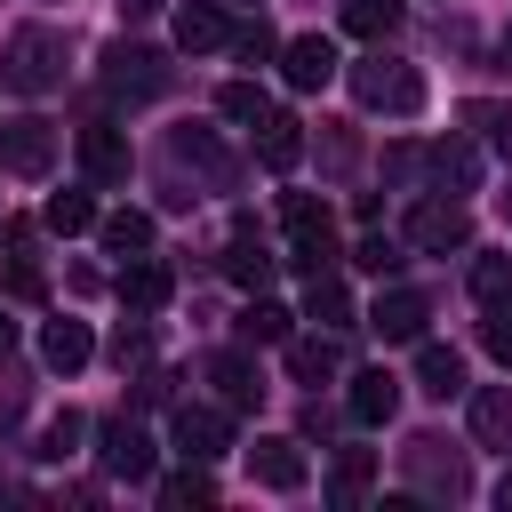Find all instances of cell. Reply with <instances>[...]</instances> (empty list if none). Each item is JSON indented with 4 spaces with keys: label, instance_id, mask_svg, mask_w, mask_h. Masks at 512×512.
Segmentation results:
<instances>
[{
    "label": "cell",
    "instance_id": "603a6c76",
    "mask_svg": "<svg viewBox=\"0 0 512 512\" xmlns=\"http://www.w3.org/2000/svg\"><path fill=\"white\" fill-rule=\"evenodd\" d=\"M464 424H472L480 448H504V456H512V392H504V384H480L472 408H464Z\"/></svg>",
    "mask_w": 512,
    "mask_h": 512
},
{
    "label": "cell",
    "instance_id": "d6986e66",
    "mask_svg": "<svg viewBox=\"0 0 512 512\" xmlns=\"http://www.w3.org/2000/svg\"><path fill=\"white\" fill-rule=\"evenodd\" d=\"M344 408H352V424H392V408H400V376L392 368H360L352 376V392H344Z\"/></svg>",
    "mask_w": 512,
    "mask_h": 512
},
{
    "label": "cell",
    "instance_id": "1f68e13d",
    "mask_svg": "<svg viewBox=\"0 0 512 512\" xmlns=\"http://www.w3.org/2000/svg\"><path fill=\"white\" fill-rule=\"evenodd\" d=\"M96 232H104V248H112V256H144V248H152V216H144V208H120V216H104Z\"/></svg>",
    "mask_w": 512,
    "mask_h": 512
},
{
    "label": "cell",
    "instance_id": "d6a6232c",
    "mask_svg": "<svg viewBox=\"0 0 512 512\" xmlns=\"http://www.w3.org/2000/svg\"><path fill=\"white\" fill-rule=\"evenodd\" d=\"M464 280H472V296H480V304H512V256H496V248H480Z\"/></svg>",
    "mask_w": 512,
    "mask_h": 512
},
{
    "label": "cell",
    "instance_id": "836d02e7",
    "mask_svg": "<svg viewBox=\"0 0 512 512\" xmlns=\"http://www.w3.org/2000/svg\"><path fill=\"white\" fill-rule=\"evenodd\" d=\"M40 224L72 240V232H88V224H96V200H88V192H48V208H40Z\"/></svg>",
    "mask_w": 512,
    "mask_h": 512
},
{
    "label": "cell",
    "instance_id": "ab89813d",
    "mask_svg": "<svg viewBox=\"0 0 512 512\" xmlns=\"http://www.w3.org/2000/svg\"><path fill=\"white\" fill-rule=\"evenodd\" d=\"M112 360H120V368H144V360H152V328H144V312L112 336Z\"/></svg>",
    "mask_w": 512,
    "mask_h": 512
},
{
    "label": "cell",
    "instance_id": "7402d4cb",
    "mask_svg": "<svg viewBox=\"0 0 512 512\" xmlns=\"http://www.w3.org/2000/svg\"><path fill=\"white\" fill-rule=\"evenodd\" d=\"M168 288H176V272H168L152 248H144V256H128V272H120V304H128V312H160V304H168Z\"/></svg>",
    "mask_w": 512,
    "mask_h": 512
},
{
    "label": "cell",
    "instance_id": "52a82bcc",
    "mask_svg": "<svg viewBox=\"0 0 512 512\" xmlns=\"http://www.w3.org/2000/svg\"><path fill=\"white\" fill-rule=\"evenodd\" d=\"M408 248H424V256L472 248V216H464V200H416V208H408Z\"/></svg>",
    "mask_w": 512,
    "mask_h": 512
},
{
    "label": "cell",
    "instance_id": "9c48e42d",
    "mask_svg": "<svg viewBox=\"0 0 512 512\" xmlns=\"http://www.w3.org/2000/svg\"><path fill=\"white\" fill-rule=\"evenodd\" d=\"M96 456H104L112 480H144V472H152V432H144L136 416H104V424H96Z\"/></svg>",
    "mask_w": 512,
    "mask_h": 512
},
{
    "label": "cell",
    "instance_id": "bcb514c9",
    "mask_svg": "<svg viewBox=\"0 0 512 512\" xmlns=\"http://www.w3.org/2000/svg\"><path fill=\"white\" fill-rule=\"evenodd\" d=\"M496 208H504V216H512V184H504V192H496Z\"/></svg>",
    "mask_w": 512,
    "mask_h": 512
},
{
    "label": "cell",
    "instance_id": "f6af8a7d",
    "mask_svg": "<svg viewBox=\"0 0 512 512\" xmlns=\"http://www.w3.org/2000/svg\"><path fill=\"white\" fill-rule=\"evenodd\" d=\"M496 504H504V512H512V472H504V480H496Z\"/></svg>",
    "mask_w": 512,
    "mask_h": 512
},
{
    "label": "cell",
    "instance_id": "f1b7e54d",
    "mask_svg": "<svg viewBox=\"0 0 512 512\" xmlns=\"http://www.w3.org/2000/svg\"><path fill=\"white\" fill-rule=\"evenodd\" d=\"M160 504H168V512H200V504H216L208 464H192V456H184V472H168V480H160Z\"/></svg>",
    "mask_w": 512,
    "mask_h": 512
},
{
    "label": "cell",
    "instance_id": "7dc6e473",
    "mask_svg": "<svg viewBox=\"0 0 512 512\" xmlns=\"http://www.w3.org/2000/svg\"><path fill=\"white\" fill-rule=\"evenodd\" d=\"M504 64H512V32H504Z\"/></svg>",
    "mask_w": 512,
    "mask_h": 512
},
{
    "label": "cell",
    "instance_id": "ffe728a7",
    "mask_svg": "<svg viewBox=\"0 0 512 512\" xmlns=\"http://www.w3.org/2000/svg\"><path fill=\"white\" fill-rule=\"evenodd\" d=\"M368 488H376V448H336V464H328V504H336V512H360Z\"/></svg>",
    "mask_w": 512,
    "mask_h": 512
},
{
    "label": "cell",
    "instance_id": "ba28073f",
    "mask_svg": "<svg viewBox=\"0 0 512 512\" xmlns=\"http://www.w3.org/2000/svg\"><path fill=\"white\" fill-rule=\"evenodd\" d=\"M168 440H176V456H192V464H216V456L232 448V416H224V408H200V400H184V408H176V424H168Z\"/></svg>",
    "mask_w": 512,
    "mask_h": 512
},
{
    "label": "cell",
    "instance_id": "d4e9b609",
    "mask_svg": "<svg viewBox=\"0 0 512 512\" xmlns=\"http://www.w3.org/2000/svg\"><path fill=\"white\" fill-rule=\"evenodd\" d=\"M88 352H96V336H88V320H48V328H40V360H48L56 376H72V368H88Z\"/></svg>",
    "mask_w": 512,
    "mask_h": 512
},
{
    "label": "cell",
    "instance_id": "5bb4252c",
    "mask_svg": "<svg viewBox=\"0 0 512 512\" xmlns=\"http://www.w3.org/2000/svg\"><path fill=\"white\" fill-rule=\"evenodd\" d=\"M208 384H216V408H256V400H264V376H256V360H248L240 344L208 352Z\"/></svg>",
    "mask_w": 512,
    "mask_h": 512
},
{
    "label": "cell",
    "instance_id": "83f0119b",
    "mask_svg": "<svg viewBox=\"0 0 512 512\" xmlns=\"http://www.w3.org/2000/svg\"><path fill=\"white\" fill-rule=\"evenodd\" d=\"M416 384H424L432 400H448V392H464V360H456L448 344H416Z\"/></svg>",
    "mask_w": 512,
    "mask_h": 512
},
{
    "label": "cell",
    "instance_id": "cb8c5ba5",
    "mask_svg": "<svg viewBox=\"0 0 512 512\" xmlns=\"http://www.w3.org/2000/svg\"><path fill=\"white\" fill-rule=\"evenodd\" d=\"M280 352H288V376H296V384H328V376L344 368V352H336V336H328V328H312V336H288Z\"/></svg>",
    "mask_w": 512,
    "mask_h": 512
},
{
    "label": "cell",
    "instance_id": "2e32d148",
    "mask_svg": "<svg viewBox=\"0 0 512 512\" xmlns=\"http://www.w3.org/2000/svg\"><path fill=\"white\" fill-rule=\"evenodd\" d=\"M280 72H288V88H328L336 80V40L328 32H296L280 48Z\"/></svg>",
    "mask_w": 512,
    "mask_h": 512
},
{
    "label": "cell",
    "instance_id": "277c9868",
    "mask_svg": "<svg viewBox=\"0 0 512 512\" xmlns=\"http://www.w3.org/2000/svg\"><path fill=\"white\" fill-rule=\"evenodd\" d=\"M400 464H408V480H416L424 496H440V504H464V496H472V464H464V448H448L440 432H416V440L400 448Z\"/></svg>",
    "mask_w": 512,
    "mask_h": 512
},
{
    "label": "cell",
    "instance_id": "8992f818",
    "mask_svg": "<svg viewBox=\"0 0 512 512\" xmlns=\"http://www.w3.org/2000/svg\"><path fill=\"white\" fill-rule=\"evenodd\" d=\"M0 168H8V176H48V168H56V120H40V112L8 120V128H0Z\"/></svg>",
    "mask_w": 512,
    "mask_h": 512
},
{
    "label": "cell",
    "instance_id": "ac0fdd59",
    "mask_svg": "<svg viewBox=\"0 0 512 512\" xmlns=\"http://www.w3.org/2000/svg\"><path fill=\"white\" fill-rule=\"evenodd\" d=\"M272 264H280V256L264 248V232L240 216V224H232V240H224V280H240V288H264V280H272Z\"/></svg>",
    "mask_w": 512,
    "mask_h": 512
},
{
    "label": "cell",
    "instance_id": "74e56055",
    "mask_svg": "<svg viewBox=\"0 0 512 512\" xmlns=\"http://www.w3.org/2000/svg\"><path fill=\"white\" fill-rule=\"evenodd\" d=\"M464 120H472V128H480V136H488L504 160H512V104H472Z\"/></svg>",
    "mask_w": 512,
    "mask_h": 512
},
{
    "label": "cell",
    "instance_id": "4dcf8cb0",
    "mask_svg": "<svg viewBox=\"0 0 512 512\" xmlns=\"http://www.w3.org/2000/svg\"><path fill=\"white\" fill-rule=\"evenodd\" d=\"M216 112H224L232 128H256V120L272 112V96H264L256 80H224V88H216Z\"/></svg>",
    "mask_w": 512,
    "mask_h": 512
},
{
    "label": "cell",
    "instance_id": "484cf974",
    "mask_svg": "<svg viewBox=\"0 0 512 512\" xmlns=\"http://www.w3.org/2000/svg\"><path fill=\"white\" fill-rule=\"evenodd\" d=\"M424 168H432V184H440L448 200H464V192L480 184V160H472V144H432V152H424Z\"/></svg>",
    "mask_w": 512,
    "mask_h": 512
},
{
    "label": "cell",
    "instance_id": "e575fe53",
    "mask_svg": "<svg viewBox=\"0 0 512 512\" xmlns=\"http://www.w3.org/2000/svg\"><path fill=\"white\" fill-rule=\"evenodd\" d=\"M80 440H88V416H72V408H64V416H48V432H40V448H32V456H40V464H64V456H80Z\"/></svg>",
    "mask_w": 512,
    "mask_h": 512
},
{
    "label": "cell",
    "instance_id": "60d3db41",
    "mask_svg": "<svg viewBox=\"0 0 512 512\" xmlns=\"http://www.w3.org/2000/svg\"><path fill=\"white\" fill-rule=\"evenodd\" d=\"M480 344L512 368V304H488V320H480Z\"/></svg>",
    "mask_w": 512,
    "mask_h": 512
},
{
    "label": "cell",
    "instance_id": "8fae6325",
    "mask_svg": "<svg viewBox=\"0 0 512 512\" xmlns=\"http://www.w3.org/2000/svg\"><path fill=\"white\" fill-rule=\"evenodd\" d=\"M72 152H80V176H88V184H128V168H136L128 136H120V128H104V120H96V128H80V136H72Z\"/></svg>",
    "mask_w": 512,
    "mask_h": 512
},
{
    "label": "cell",
    "instance_id": "8d00e7d4",
    "mask_svg": "<svg viewBox=\"0 0 512 512\" xmlns=\"http://www.w3.org/2000/svg\"><path fill=\"white\" fill-rule=\"evenodd\" d=\"M40 288H48V280H40V264L16 248V264L0 272V296H16V304H40Z\"/></svg>",
    "mask_w": 512,
    "mask_h": 512
},
{
    "label": "cell",
    "instance_id": "9a60e30c",
    "mask_svg": "<svg viewBox=\"0 0 512 512\" xmlns=\"http://www.w3.org/2000/svg\"><path fill=\"white\" fill-rule=\"evenodd\" d=\"M176 48H184V56H216V48H232V16H224L216 0H184V8H176Z\"/></svg>",
    "mask_w": 512,
    "mask_h": 512
},
{
    "label": "cell",
    "instance_id": "6da1fadb",
    "mask_svg": "<svg viewBox=\"0 0 512 512\" xmlns=\"http://www.w3.org/2000/svg\"><path fill=\"white\" fill-rule=\"evenodd\" d=\"M0 88H8V96H48V88H64V32L16 24V32L0 40Z\"/></svg>",
    "mask_w": 512,
    "mask_h": 512
},
{
    "label": "cell",
    "instance_id": "f35d334b",
    "mask_svg": "<svg viewBox=\"0 0 512 512\" xmlns=\"http://www.w3.org/2000/svg\"><path fill=\"white\" fill-rule=\"evenodd\" d=\"M352 256H360V272H376V280H392V272H400V240H384V232H368Z\"/></svg>",
    "mask_w": 512,
    "mask_h": 512
},
{
    "label": "cell",
    "instance_id": "7a4b0ae2",
    "mask_svg": "<svg viewBox=\"0 0 512 512\" xmlns=\"http://www.w3.org/2000/svg\"><path fill=\"white\" fill-rule=\"evenodd\" d=\"M352 96L368 104V112H392V120H408V112H424V72L416 64H400V56H384V40L352 64Z\"/></svg>",
    "mask_w": 512,
    "mask_h": 512
},
{
    "label": "cell",
    "instance_id": "3957f363",
    "mask_svg": "<svg viewBox=\"0 0 512 512\" xmlns=\"http://www.w3.org/2000/svg\"><path fill=\"white\" fill-rule=\"evenodd\" d=\"M168 88H176V64L160 48H144V40H112L104 48V96L112 104H152Z\"/></svg>",
    "mask_w": 512,
    "mask_h": 512
},
{
    "label": "cell",
    "instance_id": "ee69618b",
    "mask_svg": "<svg viewBox=\"0 0 512 512\" xmlns=\"http://www.w3.org/2000/svg\"><path fill=\"white\" fill-rule=\"evenodd\" d=\"M8 352H16V320L0 312V360H8Z\"/></svg>",
    "mask_w": 512,
    "mask_h": 512
},
{
    "label": "cell",
    "instance_id": "f546056e",
    "mask_svg": "<svg viewBox=\"0 0 512 512\" xmlns=\"http://www.w3.org/2000/svg\"><path fill=\"white\" fill-rule=\"evenodd\" d=\"M344 32L368 40V48L392 40V32H400V0H344Z\"/></svg>",
    "mask_w": 512,
    "mask_h": 512
},
{
    "label": "cell",
    "instance_id": "7bdbcfd3",
    "mask_svg": "<svg viewBox=\"0 0 512 512\" xmlns=\"http://www.w3.org/2000/svg\"><path fill=\"white\" fill-rule=\"evenodd\" d=\"M120 16L136 24V16H160V0H120Z\"/></svg>",
    "mask_w": 512,
    "mask_h": 512
},
{
    "label": "cell",
    "instance_id": "b9f144b4",
    "mask_svg": "<svg viewBox=\"0 0 512 512\" xmlns=\"http://www.w3.org/2000/svg\"><path fill=\"white\" fill-rule=\"evenodd\" d=\"M320 160H328V176H344V168L360 160V136H352V128H328V136H320Z\"/></svg>",
    "mask_w": 512,
    "mask_h": 512
},
{
    "label": "cell",
    "instance_id": "4fadbf2b",
    "mask_svg": "<svg viewBox=\"0 0 512 512\" xmlns=\"http://www.w3.org/2000/svg\"><path fill=\"white\" fill-rule=\"evenodd\" d=\"M424 320H432V304H424L416 288H384V296L368 304V328H376L384 344H416V336H424Z\"/></svg>",
    "mask_w": 512,
    "mask_h": 512
},
{
    "label": "cell",
    "instance_id": "5b68a950",
    "mask_svg": "<svg viewBox=\"0 0 512 512\" xmlns=\"http://www.w3.org/2000/svg\"><path fill=\"white\" fill-rule=\"evenodd\" d=\"M288 264L296 272H328L336 264V224H328V208L320 200H288Z\"/></svg>",
    "mask_w": 512,
    "mask_h": 512
},
{
    "label": "cell",
    "instance_id": "e0dca14e",
    "mask_svg": "<svg viewBox=\"0 0 512 512\" xmlns=\"http://www.w3.org/2000/svg\"><path fill=\"white\" fill-rule=\"evenodd\" d=\"M304 320H312V328H328V336H336V328H360L352 288L336 280V264H328V272H304Z\"/></svg>",
    "mask_w": 512,
    "mask_h": 512
},
{
    "label": "cell",
    "instance_id": "4316f807",
    "mask_svg": "<svg viewBox=\"0 0 512 512\" xmlns=\"http://www.w3.org/2000/svg\"><path fill=\"white\" fill-rule=\"evenodd\" d=\"M288 320H296V312H288V304H272V296L256 288V304L240 312V344H288V336H296Z\"/></svg>",
    "mask_w": 512,
    "mask_h": 512
},
{
    "label": "cell",
    "instance_id": "7c38bea8",
    "mask_svg": "<svg viewBox=\"0 0 512 512\" xmlns=\"http://www.w3.org/2000/svg\"><path fill=\"white\" fill-rule=\"evenodd\" d=\"M248 480L256 488H304V440H288V432H264L256 448H248Z\"/></svg>",
    "mask_w": 512,
    "mask_h": 512
},
{
    "label": "cell",
    "instance_id": "30bf717a",
    "mask_svg": "<svg viewBox=\"0 0 512 512\" xmlns=\"http://www.w3.org/2000/svg\"><path fill=\"white\" fill-rule=\"evenodd\" d=\"M176 160H184L208 192H232V184H240V160H232V144H224L216 128H176Z\"/></svg>",
    "mask_w": 512,
    "mask_h": 512
},
{
    "label": "cell",
    "instance_id": "44dd1931",
    "mask_svg": "<svg viewBox=\"0 0 512 512\" xmlns=\"http://www.w3.org/2000/svg\"><path fill=\"white\" fill-rule=\"evenodd\" d=\"M256 160H264L272 176H288V168L304 160V120H296V112H264V120H256Z\"/></svg>",
    "mask_w": 512,
    "mask_h": 512
},
{
    "label": "cell",
    "instance_id": "d590c367",
    "mask_svg": "<svg viewBox=\"0 0 512 512\" xmlns=\"http://www.w3.org/2000/svg\"><path fill=\"white\" fill-rule=\"evenodd\" d=\"M232 56H248V64H264V56H280V40H272V24H264V16H248V24H232Z\"/></svg>",
    "mask_w": 512,
    "mask_h": 512
}]
</instances>
